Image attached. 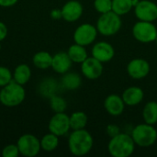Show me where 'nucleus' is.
Here are the masks:
<instances>
[{
	"label": "nucleus",
	"instance_id": "nucleus-26",
	"mask_svg": "<svg viewBox=\"0 0 157 157\" xmlns=\"http://www.w3.org/2000/svg\"><path fill=\"white\" fill-rule=\"evenodd\" d=\"M57 146H58V136L53 133L45 135L40 142V147L46 152L53 151Z\"/></svg>",
	"mask_w": 157,
	"mask_h": 157
},
{
	"label": "nucleus",
	"instance_id": "nucleus-9",
	"mask_svg": "<svg viewBox=\"0 0 157 157\" xmlns=\"http://www.w3.org/2000/svg\"><path fill=\"white\" fill-rule=\"evenodd\" d=\"M135 15L142 21L152 22L157 18V5L149 0H143L136 5Z\"/></svg>",
	"mask_w": 157,
	"mask_h": 157
},
{
	"label": "nucleus",
	"instance_id": "nucleus-31",
	"mask_svg": "<svg viewBox=\"0 0 157 157\" xmlns=\"http://www.w3.org/2000/svg\"><path fill=\"white\" fill-rule=\"evenodd\" d=\"M107 132H108L109 135L111 136V137H114V136H116L117 134L120 133V130L116 125H109L108 129H107Z\"/></svg>",
	"mask_w": 157,
	"mask_h": 157
},
{
	"label": "nucleus",
	"instance_id": "nucleus-21",
	"mask_svg": "<svg viewBox=\"0 0 157 157\" xmlns=\"http://www.w3.org/2000/svg\"><path fill=\"white\" fill-rule=\"evenodd\" d=\"M33 63L35 66L40 69H47L52 66V57L49 52H40L36 53L33 57Z\"/></svg>",
	"mask_w": 157,
	"mask_h": 157
},
{
	"label": "nucleus",
	"instance_id": "nucleus-4",
	"mask_svg": "<svg viewBox=\"0 0 157 157\" xmlns=\"http://www.w3.org/2000/svg\"><path fill=\"white\" fill-rule=\"evenodd\" d=\"M121 27L120 15L112 10L101 15L98 20V30L104 36H111L116 34Z\"/></svg>",
	"mask_w": 157,
	"mask_h": 157
},
{
	"label": "nucleus",
	"instance_id": "nucleus-35",
	"mask_svg": "<svg viewBox=\"0 0 157 157\" xmlns=\"http://www.w3.org/2000/svg\"><path fill=\"white\" fill-rule=\"evenodd\" d=\"M155 40H156V42H157V36H156V39H155Z\"/></svg>",
	"mask_w": 157,
	"mask_h": 157
},
{
	"label": "nucleus",
	"instance_id": "nucleus-2",
	"mask_svg": "<svg viewBox=\"0 0 157 157\" xmlns=\"http://www.w3.org/2000/svg\"><path fill=\"white\" fill-rule=\"evenodd\" d=\"M134 141L132 136L119 133L112 137L109 144V152L114 157H128L134 151Z\"/></svg>",
	"mask_w": 157,
	"mask_h": 157
},
{
	"label": "nucleus",
	"instance_id": "nucleus-32",
	"mask_svg": "<svg viewBox=\"0 0 157 157\" xmlns=\"http://www.w3.org/2000/svg\"><path fill=\"white\" fill-rule=\"evenodd\" d=\"M6 34H7L6 26L3 22H0V41L6 37Z\"/></svg>",
	"mask_w": 157,
	"mask_h": 157
},
{
	"label": "nucleus",
	"instance_id": "nucleus-16",
	"mask_svg": "<svg viewBox=\"0 0 157 157\" xmlns=\"http://www.w3.org/2000/svg\"><path fill=\"white\" fill-rule=\"evenodd\" d=\"M105 109L112 116H119L124 109V101L118 95H110L105 100Z\"/></svg>",
	"mask_w": 157,
	"mask_h": 157
},
{
	"label": "nucleus",
	"instance_id": "nucleus-1",
	"mask_svg": "<svg viewBox=\"0 0 157 157\" xmlns=\"http://www.w3.org/2000/svg\"><path fill=\"white\" fill-rule=\"evenodd\" d=\"M93 146L91 134L84 129L75 130L69 137V149L75 155H86Z\"/></svg>",
	"mask_w": 157,
	"mask_h": 157
},
{
	"label": "nucleus",
	"instance_id": "nucleus-11",
	"mask_svg": "<svg viewBox=\"0 0 157 157\" xmlns=\"http://www.w3.org/2000/svg\"><path fill=\"white\" fill-rule=\"evenodd\" d=\"M103 72L102 63L95 57L86 58L82 63V73L83 75L91 80L98 78Z\"/></svg>",
	"mask_w": 157,
	"mask_h": 157
},
{
	"label": "nucleus",
	"instance_id": "nucleus-29",
	"mask_svg": "<svg viewBox=\"0 0 157 157\" xmlns=\"http://www.w3.org/2000/svg\"><path fill=\"white\" fill-rule=\"evenodd\" d=\"M12 80V75L10 71L6 68L0 66V86H6Z\"/></svg>",
	"mask_w": 157,
	"mask_h": 157
},
{
	"label": "nucleus",
	"instance_id": "nucleus-25",
	"mask_svg": "<svg viewBox=\"0 0 157 157\" xmlns=\"http://www.w3.org/2000/svg\"><path fill=\"white\" fill-rule=\"evenodd\" d=\"M87 122V117L84 112H75L70 117V127L73 130L84 129Z\"/></svg>",
	"mask_w": 157,
	"mask_h": 157
},
{
	"label": "nucleus",
	"instance_id": "nucleus-13",
	"mask_svg": "<svg viewBox=\"0 0 157 157\" xmlns=\"http://www.w3.org/2000/svg\"><path fill=\"white\" fill-rule=\"evenodd\" d=\"M93 57L100 61L101 63L110 61L114 56V49L113 47L105 41H100L97 43L92 49Z\"/></svg>",
	"mask_w": 157,
	"mask_h": 157
},
{
	"label": "nucleus",
	"instance_id": "nucleus-8",
	"mask_svg": "<svg viewBox=\"0 0 157 157\" xmlns=\"http://www.w3.org/2000/svg\"><path fill=\"white\" fill-rule=\"evenodd\" d=\"M97 29L90 24H83L79 26L74 34V40L75 43L82 46L89 45L97 37Z\"/></svg>",
	"mask_w": 157,
	"mask_h": 157
},
{
	"label": "nucleus",
	"instance_id": "nucleus-28",
	"mask_svg": "<svg viewBox=\"0 0 157 157\" xmlns=\"http://www.w3.org/2000/svg\"><path fill=\"white\" fill-rule=\"evenodd\" d=\"M94 6L97 11L104 14L112 10V0H95Z\"/></svg>",
	"mask_w": 157,
	"mask_h": 157
},
{
	"label": "nucleus",
	"instance_id": "nucleus-5",
	"mask_svg": "<svg viewBox=\"0 0 157 157\" xmlns=\"http://www.w3.org/2000/svg\"><path fill=\"white\" fill-rule=\"evenodd\" d=\"M132 137L139 146L148 147L155 143L157 132L151 124H140L133 129Z\"/></svg>",
	"mask_w": 157,
	"mask_h": 157
},
{
	"label": "nucleus",
	"instance_id": "nucleus-19",
	"mask_svg": "<svg viewBox=\"0 0 157 157\" xmlns=\"http://www.w3.org/2000/svg\"><path fill=\"white\" fill-rule=\"evenodd\" d=\"M143 116L147 124H155L157 122V103L155 101L148 102L144 109Z\"/></svg>",
	"mask_w": 157,
	"mask_h": 157
},
{
	"label": "nucleus",
	"instance_id": "nucleus-14",
	"mask_svg": "<svg viewBox=\"0 0 157 157\" xmlns=\"http://www.w3.org/2000/svg\"><path fill=\"white\" fill-rule=\"evenodd\" d=\"M83 13V6L78 1H69L62 8V16L66 21L77 20Z\"/></svg>",
	"mask_w": 157,
	"mask_h": 157
},
{
	"label": "nucleus",
	"instance_id": "nucleus-22",
	"mask_svg": "<svg viewBox=\"0 0 157 157\" xmlns=\"http://www.w3.org/2000/svg\"><path fill=\"white\" fill-rule=\"evenodd\" d=\"M62 84L66 89L74 90L80 86L81 77L75 73H68L62 78Z\"/></svg>",
	"mask_w": 157,
	"mask_h": 157
},
{
	"label": "nucleus",
	"instance_id": "nucleus-24",
	"mask_svg": "<svg viewBox=\"0 0 157 157\" xmlns=\"http://www.w3.org/2000/svg\"><path fill=\"white\" fill-rule=\"evenodd\" d=\"M133 6V0H112V11L118 15L127 14Z\"/></svg>",
	"mask_w": 157,
	"mask_h": 157
},
{
	"label": "nucleus",
	"instance_id": "nucleus-3",
	"mask_svg": "<svg viewBox=\"0 0 157 157\" xmlns=\"http://www.w3.org/2000/svg\"><path fill=\"white\" fill-rule=\"evenodd\" d=\"M25 98V90L22 85L11 80L0 91V101L6 107L19 105Z\"/></svg>",
	"mask_w": 157,
	"mask_h": 157
},
{
	"label": "nucleus",
	"instance_id": "nucleus-15",
	"mask_svg": "<svg viewBox=\"0 0 157 157\" xmlns=\"http://www.w3.org/2000/svg\"><path fill=\"white\" fill-rule=\"evenodd\" d=\"M72 65V60L66 52H58L52 57V67L59 74H65Z\"/></svg>",
	"mask_w": 157,
	"mask_h": 157
},
{
	"label": "nucleus",
	"instance_id": "nucleus-27",
	"mask_svg": "<svg viewBox=\"0 0 157 157\" xmlns=\"http://www.w3.org/2000/svg\"><path fill=\"white\" fill-rule=\"evenodd\" d=\"M51 107L52 109L56 112V113H60V112H63L66 109V102L65 100L58 96H52L51 98Z\"/></svg>",
	"mask_w": 157,
	"mask_h": 157
},
{
	"label": "nucleus",
	"instance_id": "nucleus-30",
	"mask_svg": "<svg viewBox=\"0 0 157 157\" xmlns=\"http://www.w3.org/2000/svg\"><path fill=\"white\" fill-rule=\"evenodd\" d=\"M19 154V150H18V147L17 145H7L6 147L4 148L3 152H2V155L4 157H17Z\"/></svg>",
	"mask_w": 157,
	"mask_h": 157
},
{
	"label": "nucleus",
	"instance_id": "nucleus-12",
	"mask_svg": "<svg viewBox=\"0 0 157 157\" xmlns=\"http://www.w3.org/2000/svg\"><path fill=\"white\" fill-rule=\"evenodd\" d=\"M128 74L134 79H142L150 72V65L144 59H134L131 61L127 67Z\"/></svg>",
	"mask_w": 157,
	"mask_h": 157
},
{
	"label": "nucleus",
	"instance_id": "nucleus-20",
	"mask_svg": "<svg viewBox=\"0 0 157 157\" xmlns=\"http://www.w3.org/2000/svg\"><path fill=\"white\" fill-rule=\"evenodd\" d=\"M57 90V83L55 80L47 78L44 79L40 85V93L46 98H52L55 95V92Z\"/></svg>",
	"mask_w": 157,
	"mask_h": 157
},
{
	"label": "nucleus",
	"instance_id": "nucleus-23",
	"mask_svg": "<svg viewBox=\"0 0 157 157\" xmlns=\"http://www.w3.org/2000/svg\"><path fill=\"white\" fill-rule=\"evenodd\" d=\"M30 78V69L27 64H20L18 65L14 73V80L20 84H26Z\"/></svg>",
	"mask_w": 157,
	"mask_h": 157
},
{
	"label": "nucleus",
	"instance_id": "nucleus-6",
	"mask_svg": "<svg viewBox=\"0 0 157 157\" xmlns=\"http://www.w3.org/2000/svg\"><path fill=\"white\" fill-rule=\"evenodd\" d=\"M132 34L137 40L144 43H147L155 40L157 29L155 26L153 25L151 22L141 20L133 26Z\"/></svg>",
	"mask_w": 157,
	"mask_h": 157
},
{
	"label": "nucleus",
	"instance_id": "nucleus-18",
	"mask_svg": "<svg viewBox=\"0 0 157 157\" xmlns=\"http://www.w3.org/2000/svg\"><path fill=\"white\" fill-rule=\"evenodd\" d=\"M68 55L71 58L72 62L75 63H83L87 58V53L84 46L80 44L72 45L68 50Z\"/></svg>",
	"mask_w": 157,
	"mask_h": 157
},
{
	"label": "nucleus",
	"instance_id": "nucleus-10",
	"mask_svg": "<svg viewBox=\"0 0 157 157\" xmlns=\"http://www.w3.org/2000/svg\"><path fill=\"white\" fill-rule=\"evenodd\" d=\"M70 118L63 112L56 113L50 121L49 129L52 133L62 136L67 133L70 129Z\"/></svg>",
	"mask_w": 157,
	"mask_h": 157
},
{
	"label": "nucleus",
	"instance_id": "nucleus-34",
	"mask_svg": "<svg viewBox=\"0 0 157 157\" xmlns=\"http://www.w3.org/2000/svg\"><path fill=\"white\" fill-rule=\"evenodd\" d=\"M51 16H52V18H54V19H59V18L63 17V16H62V10L54 9V10H52V11Z\"/></svg>",
	"mask_w": 157,
	"mask_h": 157
},
{
	"label": "nucleus",
	"instance_id": "nucleus-33",
	"mask_svg": "<svg viewBox=\"0 0 157 157\" xmlns=\"http://www.w3.org/2000/svg\"><path fill=\"white\" fill-rule=\"evenodd\" d=\"M17 2V0H0V6H11L15 5Z\"/></svg>",
	"mask_w": 157,
	"mask_h": 157
},
{
	"label": "nucleus",
	"instance_id": "nucleus-17",
	"mask_svg": "<svg viewBox=\"0 0 157 157\" xmlns=\"http://www.w3.org/2000/svg\"><path fill=\"white\" fill-rule=\"evenodd\" d=\"M144 98V91L137 86L127 88L122 95V99L125 104L129 106H135L139 104Z\"/></svg>",
	"mask_w": 157,
	"mask_h": 157
},
{
	"label": "nucleus",
	"instance_id": "nucleus-7",
	"mask_svg": "<svg viewBox=\"0 0 157 157\" xmlns=\"http://www.w3.org/2000/svg\"><path fill=\"white\" fill-rule=\"evenodd\" d=\"M17 147L19 153L24 156L32 157L38 155L40 149V143L31 134H25L18 139Z\"/></svg>",
	"mask_w": 157,
	"mask_h": 157
}]
</instances>
